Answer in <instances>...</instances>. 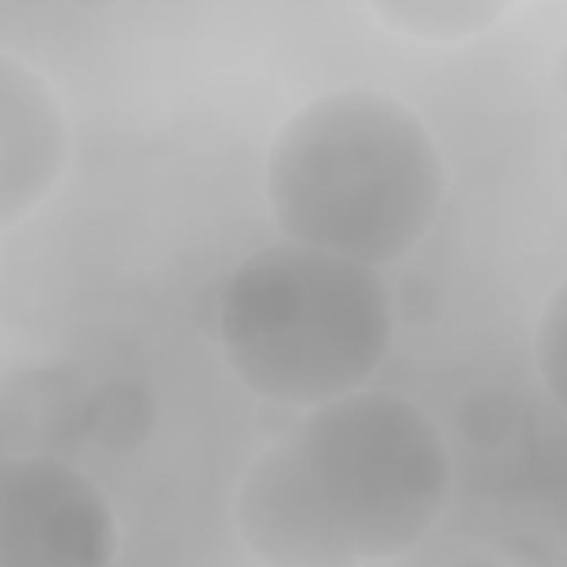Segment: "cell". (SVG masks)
Returning <instances> with one entry per match:
<instances>
[{
  "instance_id": "5",
  "label": "cell",
  "mask_w": 567,
  "mask_h": 567,
  "mask_svg": "<svg viewBox=\"0 0 567 567\" xmlns=\"http://www.w3.org/2000/svg\"><path fill=\"white\" fill-rule=\"evenodd\" d=\"M71 128L40 71L0 49V230L22 221L58 186Z\"/></svg>"
},
{
  "instance_id": "6",
  "label": "cell",
  "mask_w": 567,
  "mask_h": 567,
  "mask_svg": "<svg viewBox=\"0 0 567 567\" xmlns=\"http://www.w3.org/2000/svg\"><path fill=\"white\" fill-rule=\"evenodd\" d=\"M84 439V394L58 368H31L0 390V456L58 452Z\"/></svg>"
},
{
  "instance_id": "3",
  "label": "cell",
  "mask_w": 567,
  "mask_h": 567,
  "mask_svg": "<svg viewBox=\"0 0 567 567\" xmlns=\"http://www.w3.org/2000/svg\"><path fill=\"white\" fill-rule=\"evenodd\" d=\"M217 341L252 394L310 408L359 390L381 368L390 292L377 266L284 239L226 275Z\"/></svg>"
},
{
  "instance_id": "2",
  "label": "cell",
  "mask_w": 567,
  "mask_h": 567,
  "mask_svg": "<svg viewBox=\"0 0 567 567\" xmlns=\"http://www.w3.org/2000/svg\"><path fill=\"white\" fill-rule=\"evenodd\" d=\"M447 190L430 128L381 89L310 97L266 155V199L292 244L363 266L403 257Z\"/></svg>"
},
{
  "instance_id": "4",
  "label": "cell",
  "mask_w": 567,
  "mask_h": 567,
  "mask_svg": "<svg viewBox=\"0 0 567 567\" xmlns=\"http://www.w3.org/2000/svg\"><path fill=\"white\" fill-rule=\"evenodd\" d=\"M115 514L97 483L58 452L0 456V567H102Z\"/></svg>"
},
{
  "instance_id": "8",
  "label": "cell",
  "mask_w": 567,
  "mask_h": 567,
  "mask_svg": "<svg viewBox=\"0 0 567 567\" xmlns=\"http://www.w3.org/2000/svg\"><path fill=\"white\" fill-rule=\"evenodd\" d=\"M151 416H155V403L137 381H111L84 394V439L111 452L137 447L151 430Z\"/></svg>"
},
{
  "instance_id": "1",
  "label": "cell",
  "mask_w": 567,
  "mask_h": 567,
  "mask_svg": "<svg viewBox=\"0 0 567 567\" xmlns=\"http://www.w3.org/2000/svg\"><path fill=\"white\" fill-rule=\"evenodd\" d=\"M452 456L425 408L390 390L310 403L244 474L235 518L270 567H363L408 554L443 518Z\"/></svg>"
},
{
  "instance_id": "7",
  "label": "cell",
  "mask_w": 567,
  "mask_h": 567,
  "mask_svg": "<svg viewBox=\"0 0 567 567\" xmlns=\"http://www.w3.org/2000/svg\"><path fill=\"white\" fill-rule=\"evenodd\" d=\"M518 0H368V9L399 35L425 44H456L483 35Z\"/></svg>"
}]
</instances>
